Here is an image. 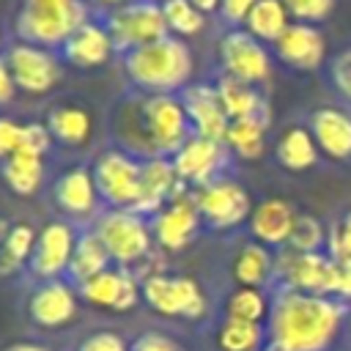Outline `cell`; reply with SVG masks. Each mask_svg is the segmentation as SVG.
I'll list each match as a JSON object with an SVG mask.
<instances>
[{
	"label": "cell",
	"instance_id": "1",
	"mask_svg": "<svg viewBox=\"0 0 351 351\" xmlns=\"http://www.w3.org/2000/svg\"><path fill=\"white\" fill-rule=\"evenodd\" d=\"M112 134L121 151L134 159H173V154L192 137V123L178 96L140 93L115 107Z\"/></svg>",
	"mask_w": 351,
	"mask_h": 351
},
{
	"label": "cell",
	"instance_id": "2",
	"mask_svg": "<svg viewBox=\"0 0 351 351\" xmlns=\"http://www.w3.org/2000/svg\"><path fill=\"white\" fill-rule=\"evenodd\" d=\"M346 318L343 302L280 288L271 299L263 351H324Z\"/></svg>",
	"mask_w": 351,
	"mask_h": 351
},
{
	"label": "cell",
	"instance_id": "3",
	"mask_svg": "<svg viewBox=\"0 0 351 351\" xmlns=\"http://www.w3.org/2000/svg\"><path fill=\"white\" fill-rule=\"evenodd\" d=\"M123 71L140 93H170L184 88L192 74V52L184 41L165 36L123 55Z\"/></svg>",
	"mask_w": 351,
	"mask_h": 351
},
{
	"label": "cell",
	"instance_id": "4",
	"mask_svg": "<svg viewBox=\"0 0 351 351\" xmlns=\"http://www.w3.org/2000/svg\"><path fill=\"white\" fill-rule=\"evenodd\" d=\"M82 0H25L14 19L19 41L36 47H63V41L88 19Z\"/></svg>",
	"mask_w": 351,
	"mask_h": 351
},
{
	"label": "cell",
	"instance_id": "5",
	"mask_svg": "<svg viewBox=\"0 0 351 351\" xmlns=\"http://www.w3.org/2000/svg\"><path fill=\"white\" fill-rule=\"evenodd\" d=\"M90 230L99 236V241L104 244V250L110 252V261L115 266L129 269L151 255V244H154L151 225L145 222V217H140L134 211L107 208L104 214L96 217Z\"/></svg>",
	"mask_w": 351,
	"mask_h": 351
},
{
	"label": "cell",
	"instance_id": "6",
	"mask_svg": "<svg viewBox=\"0 0 351 351\" xmlns=\"http://www.w3.org/2000/svg\"><path fill=\"white\" fill-rule=\"evenodd\" d=\"M140 291H143V302L159 313V315H170V318H186V321H197L206 315L208 302L203 288L197 285V280L184 277V274H165V271H148L140 280Z\"/></svg>",
	"mask_w": 351,
	"mask_h": 351
},
{
	"label": "cell",
	"instance_id": "7",
	"mask_svg": "<svg viewBox=\"0 0 351 351\" xmlns=\"http://www.w3.org/2000/svg\"><path fill=\"white\" fill-rule=\"evenodd\" d=\"M104 27L115 49H121L123 55L170 36L165 14H162V3H154V0H137L121 8H112Z\"/></svg>",
	"mask_w": 351,
	"mask_h": 351
},
{
	"label": "cell",
	"instance_id": "8",
	"mask_svg": "<svg viewBox=\"0 0 351 351\" xmlns=\"http://www.w3.org/2000/svg\"><path fill=\"white\" fill-rule=\"evenodd\" d=\"M140 167H143V162L121 148L99 154L90 167L99 197L110 208L134 211L140 203Z\"/></svg>",
	"mask_w": 351,
	"mask_h": 351
},
{
	"label": "cell",
	"instance_id": "9",
	"mask_svg": "<svg viewBox=\"0 0 351 351\" xmlns=\"http://www.w3.org/2000/svg\"><path fill=\"white\" fill-rule=\"evenodd\" d=\"M274 274L288 291L335 296V261L324 252H293L285 250L274 261Z\"/></svg>",
	"mask_w": 351,
	"mask_h": 351
},
{
	"label": "cell",
	"instance_id": "10",
	"mask_svg": "<svg viewBox=\"0 0 351 351\" xmlns=\"http://www.w3.org/2000/svg\"><path fill=\"white\" fill-rule=\"evenodd\" d=\"M195 203H197L203 222L214 230L236 228L252 214L247 189L236 181H228V178H217V181L200 186L195 192Z\"/></svg>",
	"mask_w": 351,
	"mask_h": 351
},
{
	"label": "cell",
	"instance_id": "11",
	"mask_svg": "<svg viewBox=\"0 0 351 351\" xmlns=\"http://www.w3.org/2000/svg\"><path fill=\"white\" fill-rule=\"evenodd\" d=\"M80 291L71 280H44L27 296V318L41 329H58L77 318Z\"/></svg>",
	"mask_w": 351,
	"mask_h": 351
},
{
	"label": "cell",
	"instance_id": "12",
	"mask_svg": "<svg viewBox=\"0 0 351 351\" xmlns=\"http://www.w3.org/2000/svg\"><path fill=\"white\" fill-rule=\"evenodd\" d=\"M74 247H77V233L69 222H63V219L47 222L38 230L36 250L27 263L33 277H38L44 282V280H60L63 274H69Z\"/></svg>",
	"mask_w": 351,
	"mask_h": 351
},
{
	"label": "cell",
	"instance_id": "13",
	"mask_svg": "<svg viewBox=\"0 0 351 351\" xmlns=\"http://www.w3.org/2000/svg\"><path fill=\"white\" fill-rule=\"evenodd\" d=\"M5 63L11 69V77L19 90L25 93H47L60 80V66L55 55L44 47L16 41L5 52Z\"/></svg>",
	"mask_w": 351,
	"mask_h": 351
},
{
	"label": "cell",
	"instance_id": "14",
	"mask_svg": "<svg viewBox=\"0 0 351 351\" xmlns=\"http://www.w3.org/2000/svg\"><path fill=\"white\" fill-rule=\"evenodd\" d=\"M219 60L225 66V74L233 80H241L247 85H258L269 77L271 63L263 44L250 36L247 30H230L219 41Z\"/></svg>",
	"mask_w": 351,
	"mask_h": 351
},
{
	"label": "cell",
	"instance_id": "15",
	"mask_svg": "<svg viewBox=\"0 0 351 351\" xmlns=\"http://www.w3.org/2000/svg\"><path fill=\"white\" fill-rule=\"evenodd\" d=\"M200 211H197V203L195 197L189 195H178L173 197L167 206H162L154 219H151V233H154V241L167 250V252H178L184 250L200 230Z\"/></svg>",
	"mask_w": 351,
	"mask_h": 351
},
{
	"label": "cell",
	"instance_id": "16",
	"mask_svg": "<svg viewBox=\"0 0 351 351\" xmlns=\"http://www.w3.org/2000/svg\"><path fill=\"white\" fill-rule=\"evenodd\" d=\"M225 165V143L192 134L176 154H173V167L178 181L186 186H206L217 181V173Z\"/></svg>",
	"mask_w": 351,
	"mask_h": 351
},
{
	"label": "cell",
	"instance_id": "17",
	"mask_svg": "<svg viewBox=\"0 0 351 351\" xmlns=\"http://www.w3.org/2000/svg\"><path fill=\"white\" fill-rule=\"evenodd\" d=\"M77 291L88 304L107 307V310H115V313H126L143 299L137 277L123 266H110V269L99 271L96 277L77 285Z\"/></svg>",
	"mask_w": 351,
	"mask_h": 351
},
{
	"label": "cell",
	"instance_id": "18",
	"mask_svg": "<svg viewBox=\"0 0 351 351\" xmlns=\"http://www.w3.org/2000/svg\"><path fill=\"white\" fill-rule=\"evenodd\" d=\"M178 99H181V104L186 110V118H189L195 134L208 137V140H217V143H225L230 118H228V112H225V107L219 101L217 88H211L206 82L186 85Z\"/></svg>",
	"mask_w": 351,
	"mask_h": 351
},
{
	"label": "cell",
	"instance_id": "19",
	"mask_svg": "<svg viewBox=\"0 0 351 351\" xmlns=\"http://www.w3.org/2000/svg\"><path fill=\"white\" fill-rule=\"evenodd\" d=\"M274 52L282 63H288L291 69L299 71H313L321 66L324 55H326V41L324 33L315 25L307 22H293L288 25V30L274 41Z\"/></svg>",
	"mask_w": 351,
	"mask_h": 351
},
{
	"label": "cell",
	"instance_id": "20",
	"mask_svg": "<svg viewBox=\"0 0 351 351\" xmlns=\"http://www.w3.org/2000/svg\"><path fill=\"white\" fill-rule=\"evenodd\" d=\"M181 192H184V184L176 176L173 159H145L140 167V203L134 214L140 217L156 214Z\"/></svg>",
	"mask_w": 351,
	"mask_h": 351
},
{
	"label": "cell",
	"instance_id": "21",
	"mask_svg": "<svg viewBox=\"0 0 351 351\" xmlns=\"http://www.w3.org/2000/svg\"><path fill=\"white\" fill-rule=\"evenodd\" d=\"M52 197H55V206L63 214H69V217H90L96 211V203L101 200L90 167H71V170H66L55 181Z\"/></svg>",
	"mask_w": 351,
	"mask_h": 351
},
{
	"label": "cell",
	"instance_id": "22",
	"mask_svg": "<svg viewBox=\"0 0 351 351\" xmlns=\"http://www.w3.org/2000/svg\"><path fill=\"white\" fill-rule=\"evenodd\" d=\"M112 49H115V44H112L107 27L99 22L80 25L63 41V58H66V63H71L77 69H96V66L107 63Z\"/></svg>",
	"mask_w": 351,
	"mask_h": 351
},
{
	"label": "cell",
	"instance_id": "23",
	"mask_svg": "<svg viewBox=\"0 0 351 351\" xmlns=\"http://www.w3.org/2000/svg\"><path fill=\"white\" fill-rule=\"evenodd\" d=\"M296 217L299 214L293 211L291 203H285L280 197H271V200H263L252 208L250 230L263 247H280V244H288L291 230L296 225Z\"/></svg>",
	"mask_w": 351,
	"mask_h": 351
},
{
	"label": "cell",
	"instance_id": "24",
	"mask_svg": "<svg viewBox=\"0 0 351 351\" xmlns=\"http://www.w3.org/2000/svg\"><path fill=\"white\" fill-rule=\"evenodd\" d=\"M310 132L315 145L332 159L351 156V115L337 107H321L310 115Z\"/></svg>",
	"mask_w": 351,
	"mask_h": 351
},
{
	"label": "cell",
	"instance_id": "25",
	"mask_svg": "<svg viewBox=\"0 0 351 351\" xmlns=\"http://www.w3.org/2000/svg\"><path fill=\"white\" fill-rule=\"evenodd\" d=\"M217 93H219V101L228 112L230 121H244V118H266V101L261 99V93L241 82V80H233V77H222L217 82Z\"/></svg>",
	"mask_w": 351,
	"mask_h": 351
},
{
	"label": "cell",
	"instance_id": "26",
	"mask_svg": "<svg viewBox=\"0 0 351 351\" xmlns=\"http://www.w3.org/2000/svg\"><path fill=\"white\" fill-rule=\"evenodd\" d=\"M49 134L63 145H85L93 132V118L88 110L74 104H60L47 118Z\"/></svg>",
	"mask_w": 351,
	"mask_h": 351
},
{
	"label": "cell",
	"instance_id": "27",
	"mask_svg": "<svg viewBox=\"0 0 351 351\" xmlns=\"http://www.w3.org/2000/svg\"><path fill=\"white\" fill-rule=\"evenodd\" d=\"M274 274V258L261 241H250L233 258V280L244 288H263Z\"/></svg>",
	"mask_w": 351,
	"mask_h": 351
},
{
	"label": "cell",
	"instance_id": "28",
	"mask_svg": "<svg viewBox=\"0 0 351 351\" xmlns=\"http://www.w3.org/2000/svg\"><path fill=\"white\" fill-rule=\"evenodd\" d=\"M110 252L104 250V244L99 241V236L93 230H85L77 236V247L71 255V266H69V280L74 285H82L85 280L96 277L99 271L110 269Z\"/></svg>",
	"mask_w": 351,
	"mask_h": 351
},
{
	"label": "cell",
	"instance_id": "29",
	"mask_svg": "<svg viewBox=\"0 0 351 351\" xmlns=\"http://www.w3.org/2000/svg\"><path fill=\"white\" fill-rule=\"evenodd\" d=\"M277 162L288 170H307L315 165L318 159V145L313 140V132L304 126H291L282 132V137L277 140Z\"/></svg>",
	"mask_w": 351,
	"mask_h": 351
},
{
	"label": "cell",
	"instance_id": "30",
	"mask_svg": "<svg viewBox=\"0 0 351 351\" xmlns=\"http://www.w3.org/2000/svg\"><path fill=\"white\" fill-rule=\"evenodd\" d=\"M288 19H291V14H288L282 0H258L244 25H247V33L255 36L258 41L274 44L288 30V25H291Z\"/></svg>",
	"mask_w": 351,
	"mask_h": 351
},
{
	"label": "cell",
	"instance_id": "31",
	"mask_svg": "<svg viewBox=\"0 0 351 351\" xmlns=\"http://www.w3.org/2000/svg\"><path fill=\"white\" fill-rule=\"evenodd\" d=\"M36 239H38V233L33 230V225H27V222L11 225L5 241L0 244V274L3 277L14 274L25 263H30L33 250H36Z\"/></svg>",
	"mask_w": 351,
	"mask_h": 351
},
{
	"label": "cell",
	"instance_id": "32",
	"mask_svg": "<svg viewBox=\"0 0 351 351\" xmlns=\"http://www.w3.org/2000/svg\"><path fill=\"white\" fill-rule=\"evenodd\" d=\"M41 176H44V162L36 154L16 151L8 159H3V178L16 195H33L41 184Z\"/></svg>",
	"mask_w": 351,
	"mask_h": 351
},
{
	"label": "cell",
	"instance_id": "33",
	"mask_svg": "<svg viewBox=\"0 0 351 351\" xmlns=\"http://www.w3.org/2000/svg\"><path fill=\"white\" fill-rule=\"evenodd\" d=\"M225 145L241 156V159H258L266 148V118H244V121H230Z\"/></svg>",
	"mask_w": 351,
	"mask_h": 351
},
{
	"label": "cell",
	"instance_id": "34",
	"mask_svg": "<svg viewBox=\"0 0 351 351\" xmlns=\"http://www.w3.org/2000/svg\"><path fill=\"white\" fill-rule=\"evenodd\" d=\"M217 346L222 351H263L266 346V326L263 324H250V321H236L225 318L217 329Z\"/></svg>",
	"mask_w": 351,
	"mask_h": 351
},
{
	"label": "cell",
	"instance_id": "35",
	"mask_svg": "<svg viewBox=\"0 0 351 351\" xmlns=\"http://www.w3.org/2000/svg\"><path fill=\"white\" fill-rule=\"evenodd\" d=\"M269 299L261 288H244L239 285L228 302H225V318H236V321H250V324H263L269 321Z\"/></svg>",
	"mask_w": 351,
	"mask_h": 351
},
{
	"label": "cell",
	"instance_id": "36",
	"mask_svg": "<svg viewBox=\"0 0 351 351\" xmlns=\"http://www.w3.org/2000/svg\"><path fill=\"white\" fill-rule=\"evenodd\" d=\"M162 14L170 33L195 36L203 30V11H197L192 0H162Z\"/></svg>",
	"mask_w": 351,
	"mask_h": 351
},
{
	"label": "cell",
	"instance_id": "37",
	"mask_svg": "<svg viewBox=\"0 0 351 351\" xmlns=\"http://www.w3.org/2000/svg\"><path fill=\"white\" fill-rule=\"evenodd\" d=\"M324 241H326L324 225L315 217L299 214L296 225L291 230V239H288V250H293V252H321Z\"/></svg>",
	"mask_w": 351,
	"mask_h": 351
},
{
	"label": "cell",
	"instance_id": "38",
	"mask_svg": "<svg viewBox=\"0 0 351 351\" xmlns=\"http://www.w3.org/2000/svg\"><path fill=\"white\" fill-rule=\"evenodd\" d=\"M77 351H129V343L112 329H96L80 340Z\"/></svg>",
	"mask_w": 351,
	"mask_h": 351
},
{
	"label": "cell",
	"instance_id": "39",
	"mask_svg": "<svg viewBox=\"0 0 351 351\" xmlns=\"http://www.w3.org/2000/svg\"><path fill=\"white\" fill-rule=\"evenodd\" d=\"M282 3H285L288 14L299 22H318L335 5V0H282Z\"/></svg>",
	"mask_w": 351,
	"mask_h": 351
},
{
	"label": "cell",
	"instance_id": "40",
	"mask_svg": "<svg viewBox=\"0 0 351 351\" xmlns=\"http://www.w3.org/2000/svg\"><path fill=\"white\" fill-rule=\"evenodd\" d=\"M49 143H52V134L47 129V123H25L22 126V145L19 151H27V154H36L44 159V154L49 151Z\"/></svg>",
	"mask_w": 351,
	"mask_h": 351
},
{
	"label": "cell",
	"instance_id": "41",
	"mask_svg": "<svg viewBox=\"0 0 351 351\" xmlns=\"http://www.w3.org/2000/svg\"><path fill=\"white\" fill-rule=\"evenodd\" d=\"M129 351H184L178 340H173L170 335L165 332H156V329H148V332H140L132 343H129Z\"/></svg>",
	"mask_w": 351,
	"mask_h": 351
},
{
	"label": "cell",
	"instance_id": "42",
	"mask_svg": "<svg viewBox=\"0 0 351 351\" xmlns=\"http://www.w3.org/2000/svg\"><path fill=\"white\" fill-rule=\"evenodd\" d=\"M329 258L332 261H351V211L329 233Z\"/></svg>",
	"mask_w": 351,
	"mask_h": 351
},
{
	"label": "cell",
	"instance_id": "43",
	"mask_svg": "<svg viewBox=\"0 0 351 351\" xmlns=\"http://www.w3.org/2000/svg\"><path fill=\"white\" fill-rule=\"evenodd\" d=\"M22 145V123L11 118H0V159H8Z\"/></svg>",
	"mask_w": 351,
	"mask_h": 351
},
{
	"label": "cell",
	"instance_id": "44",
	"mask_svg": "<svg viewBox=\"0 0 351 351\" xmlns=\"http://www.w3.org/2000/svg\"><path fill=\"white\" fill-rule=\"evenodd\" d=\"M255 3L258 0H222L219 3V11H222V16L230 25H239V22H247V16H250V11H252Z\"/></svg>",
	"mask_w": 351,
	"mask_h": 351
},
{
	"label": "cell",
	"instance_id": "45",
	"mask_svg": "<svg viewBox=\"0 0 351 351\" xmlns=\"http://www.w3.org/2000/svg\"><path fill=\"white\" fill-rule=\"evenodd\" d=\"M332 80H335V85L351 99V49L343 52V55L335 60V66H332Z\"/></svg>",
	"mask_w": 351,
	"mask_h": 351
},
{
	"label": "cell",
	"instance_id": "46",
	"mask_svg": "<svg viewBox=\"0 0 351 351\" xmlns=\"http://www.w3.org/2000/svg\"><path fill=\"white\" fill-rule=\"evenodd\" d=\"M335 296L351 302V261H335Z\"/></svg>",
	"mask_w": 351,
	"mask_h": 351
},
{
	"label": "cell",
	"instance_id": "47",
	"mask_svg": "<svg viewBox=\"0 0 351 351\" xmlns=\"http://www.w3.org/2000/svg\"><path fill=\"white\" fill-rule=\"evenodd\" d=\"M14 90H16V82H14V77H11V69H8L5 58H0V104L11 101Z\"/></svg>",
	"mask_w": 351,
	"mask_h": 351
},
{
	"label": "cell",
	"instance_id": "48",
	"mask_svg": "<svg viewBox=\"0 0 351 351\" xmlns=\"http://www.w3.org/2000/svg\"><path fill=\"white\" fill-rule=\"evenodd\" d=\"M3 351H49V348L41 346V343H11V346H5Z\"/></svg>",
	"mask_w": 351,
	"mask_h": 351
},
{
	"label": "cell",
	"instance_id": "49",
	"mask_svg": "<svg viewBox=\"0 0 351 351\" xmlns=\"http://www.w3.org/2000/svg\"><path fill=\"white\" fill-rule=\"evenodd\" d=\"M219 3H222V0H192V5H195L197 11H203V14H208V11H214V8H219Z\"/></svg>",
	"mask_w": 351,
	"mask_h": 351
},
{
	"label": "cell",
	"instance_id": "50",
	"mask_svg": "<svg viewBox=\"0 0 351 351\" xmlns=\"http://www.w3.org/2000/svg\"><path fill=\"white\" fill-rule=\"evenodd\" d=\"M101 5H110V8H121V5H129V3H137V0H99Z\"/></svg>",
	"mask_w": 351,
	"mask_h": 351
},
{
	"label": "cell",
	"instance_id": "51",
	"mask_svg": "<svg viewBox=\"0 0 351 351\" xmlns=\"http://www.w3.org/2000/svg\"><path fill=\"white\" fill-rule=\"evenodd\" d=\"M8 230H11V225H8V222H5L3 217H0V244L5 241V236H8Z\"/></svg>",
	"mask_w": 351,
	"mask_h": 351
}]
</instances>
